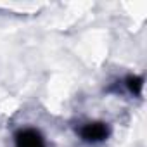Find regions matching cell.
Wrapping results in <instances>:
<instances>
[{"label":"cell","instance_id":"2","mask_svg":"<svg viewBox=\"0 0 147 147\" xmlns=\"http://www.w3.org/2000/svg\"><path fill=\"white\" fill-rule=\"evenodd\" d=\"M14 147H47L43 135L36 128H21L14 135Z\"/></svg>","mask_w":147,"mask_h":147},{"label":"cell","instance_id":"1","mask_svg":"<svg viewBox=\"0 0 147 147\" xmlns=\"http://www.w3.org/2000/svg\"><path fill=\"white\" fill-rule=\"evenodd\" d=\"M76 133L87 144H100L107 140L111 130H109V125L104 121H87L76 130Z\"/></svg>","mask_w":147,"mask_h":147},{"label":"cell","instance_id":"3","mask_svg":"<svg viewBox=\"0 0 147 147\" xmlns=\"http://www.w3.org/2000/svg\"><path fill=\"white\" fill-rule=\"evenodd\" d=\"M125 87L128 88L130 94L133 95H140L142 94V87H144V80L140 76H128L125 80Z\"/></svg>","mask_w":147,"mask_h":147}]
</instances>
